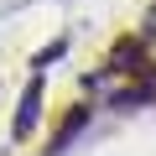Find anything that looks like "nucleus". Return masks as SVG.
Here are the masks:
<instances>
[{"instance_id":"obj_2","label":"nucleus","mask_w":156,"mask_h":156,"mask_svg":"<svg viewBox=\"0 0 156 156\" xmlns=\"http://www.w3.org/2000/svg\"><path fill=\"white\" fill-rule=\"evenodd\" d=\"M140 57H146V68H156V5H151V16H146V26H140Z\"/></svg>"},{"instance_id":"obj_1","label":"nucleus","mask_w":156,"mask_h":156,"mask_svg":"<svg viewBox=\"0 0 156 156\" xmlns=\"http://www.w3.org/2000/svg\"><path fill=\"white\" fill-rule=\"evenodd\" d=\"M37 109H42V78H31V83H26V94H21V109H16V140H26V135H31Z\"/></svg>"},{"instance_id":"obj_3","label":"nucleus","mask_w":156,"mask_h":156,"mask_svg":"<svg viewBox=\"0 0 156 156\" xmlns=\"http://www.w3.org/2000/svg\"><path fill=\"white\" fill-rule=\"evenodd\" d=\"M62 52H68V42H52L47 52H37V68H47V62H52V57H62Z\"/></svg>"}]
</instances>
